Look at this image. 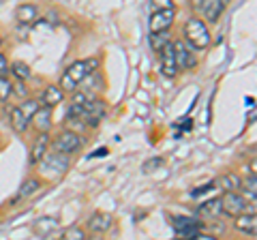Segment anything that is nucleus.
Returning a JSON list of instances; mask_svg holds the SVG:
<instances>
[{
	"mask_svg": "<svg viewBox=\"0 0 257 240\" xmlns=\"http://www.w3.org/2000/svg\"><path fill=\"white\" fill-rule=\"evenodd\" d=\"M253 103H255V99H253V97H246V107H248V105L253 107Z\"/></svg>",
	"mask_w": 257,
	"mask_h": 240,
	"instance_id": "obj_35",
	"label": "nucleus"
},
{
	"mask_svg": "<svg viewBox=\"0 0 257 240\" xmlns=\"http://www.w3.org/2000/svg\"><path fill=\"white\" fill-rule=\"evenodd\" d=\"M7 73H9V62H7V58L0 54V75H7Z\"/></svg>",
	"mask_w": 257,
	"mask_h": 240,
	"instance_id": "obj_32",
	"label": "nucleus"
},
{
	"mask_svg": "<svg viewBox=\"0 0 257 240\" xmlns=\"http://www.w3.org/2000/svg\"><path fill=\"white\" fill-rule=\"evenodd\" d=\"M15 18H18L22 26H30V24H35L39 20V7L32 3H24L15 9Z\"/></svg>",
	"mask_w": 257,
	"mask_h": 240,
	"instance_id": "obj_14",
	"label": "nucleus"
},
{
	"mask_svg": "<svg viewBox=\"0 0 257 240\" xmlns=\"http://www.w3.org/2000/svg\"><path fill=\"white\" fill-rule=\"evenodd\" d=\"M11 71H13V75L18 77L20 82H24V79H28V77H30V67L26 65V62H22V60L13 62V65H11Z\"/></svg>",
	"mask_w": 257,
	"mask_h": 240,
	"instance_id": "obj_25",
	"label": "nucleus"
},
{
	"mask_svg": "<svg viewBox=\"0 0 257 240\" xmlns=\"http://www.w3.org/2000/svg\"><path fill=\"white\" fill-rule=\"evenodd\" d=\"M13 92H18L20 97H26V94H28V90L24 88V84H13Z\"/></svg>",
	"mask_w": 257,
	"mask_h": 240,
	"instance_id": "obj_33",
	"label": "nucleus"
},
{
	"mask_svg": "<svg viewBox=\"0 0 257 240\" xmlns=\"http://www.w3.org/2000/svg\"><path fill=\"white\" fill-rule=\"evenodd\" d=\"M30 125H35V129L39 133H50L52 129V107H39L35 111V116H32Z\"/></svg>",
	"mask_w": 257,
	"mask_h": 240,
	"instance_id": "obj_13",
	"label": "nucleus"
},
{
	"mask_svg": "<svg viewBox=\"0 0 257 240\" xmlns=\"http://www.w3.org/2000/svg\"><path fill=\"white\" fill-rule=\"evenodd\" d=\"M165 165V161L161 157H152V159H148L146 163H144V172H155V170H159V167H163Z\"/></svg>",
	"mask_w": 257,
	"mask_h": 240,
	"instance_id": "obj_29",
	"label": "nucleus"
},
{
	"mask_svg": "<svg viewBox=\"0 0 257 240\" xmlns=\"http://www.w3.org/2000/svg\"><path fill=\"white\" fill-rule=\"evenodd\" d=\"M236 221H234V225H236V229H240V231H244V234H248L251 238H255L257 236V217H255V210H251V212H240V214H236L234 217Z\"/></svg>",
	"mask_w": 257,
	"mask_h": 240,
	"instance_id": "obj_10",
	"label": "nucleus"
},
{
	"mask_svg": "<svg viewBox=\"0 0 257 240\" xmlns=\"http://www.w3.org/2000/svg\"><path fill=\"white\" fill-rule=\"evenodd\" d=\"M114 225V219L107 212H94L90 219H88V229L92 234H105V231Z\"/></svg>",
	"mask_w": 257,
	"mask_h": 240,
	"instance_id": "obj_12",
	"label": "nucleus"
},
{
	"mask_svg": "<svg viewBox=\"0 0 257 240\" xmlns=\"http://www.w3.org/2000/svg\"><path fill=\"white\" fill-rule=\"evenodd\" d=\"M174 229H176V234H180L184 238H195L204 229V223L197 219H189V217H176Z\"/></svg>",
	"mask_w": 257,
	"mask_h": 240,
	"instance_id": "obj_9",
	"label": "nucleus"
},
{
	"mask_svg": "<svg viewBox=\"0 0 257 240\" xmlns=\"http://www.w3.org/2000/svg\"><path fill=\"white\" fill-rule=\"evenodd\" d=\"M82 146H84V140L79 138L75 131H62V133L56 135L54 142H52V148L56 150V153H62V155H67V157L77 153Z\"/></svg>",
	"mask_w": 257,
	"mask_h": 240,
	"instance_id": "obj_4",
	"label": "nucleus"
},
{
	"mask_svg": "<svg viewBox=\"0 0 257 240\" xmlns=\"http://www.w3.org/2000/svg\"><path fill=\"white\" fill-rule=\"evenodd\" d=\"M11 127H13V131H18V133H24L30 127V123L26 120V116L22 114V109H20V105L18 107H11Z\"/></svg>",
	"mask_w": 257,
	"mask_h": 240,
	"instance_id": "obj_19",
	"label": "nucleus"
},
{
	"mask_svg": "<svg viewBox=\"0 0 257 240\" xmlns=\"http://www.w3.org/2000/svg\"><path fill=\"white\" fill-rule=\"evenodd\" d=\"M47 146H50V135H47V133H39V138L35 140V144H32V150H30V163L32 165L39 163L47 155Z\"/></svg>",
	"mask_w": 257,
	"mask_h": 240,
	"instance_id": "obj_16",
	"label": "nucleus"
},
{
	"mask_svg": "<svg viewBox=\"0 0 257 240\" xmlns=\"http://www.w3.org/2000/svg\"><path fill=\"white\" fill-rule=\"evenodd\" d=\"M150 7L152 9H170V7H174V0H150Z\"/></svg>",
	"mask_w": 257,
	"mask_h": 240,
	"instance_id": "obj_30",
	"label": "nucleus"
},
{
	"mask_svg": "<svg viewBox=\"0 0 257 240\" xmlns=\"http://www.w3.org/2000/svg\"><path fill=\"white\" fill-rule=\"evenodd\" d=\"M41 101H43L45 107H56V105H60V103L64 101V90H62L60 86L50 84V86H47L45 90H43Z\"/></svg>",
	"mask_w": 257,
	"mask_h": 240,
	"instance_id": "obj_17",
	"label": "nucleus"
},
{
	"mask_svg": "<svg viewBox=\"0 0 257 240\" xmlns=\"http://www.w3.org/2000/svg\"><path fill=\"white\" fill-rule=\"evenodd\" d=\"M161 73H163L165 77H176L178 75V67H176V60H174L172 41L161 50Z\"/></svg>",
	"mask_w": 257,
	"mask_h": 240,
	"instance_id": "obj_11",
	"label": "nucleus"
},
{
	"mask_svg": "<svg viewBox=\"0 0 257 240\" xmlns=\"http://www.w3.org/2000/svg\"><path fill=\"white\" fill-rule=\"evenodd\" d=\"M41 189V182H39L37 178H30V180H26L22 185V189H20V193H18V197L15 199H22V197H30L32 193H37V191Z\"/></svg>",
	"mask_w": 257,
	"mask_h": 240,
	"instance_id": "obj_24",
	"label": "nucleus"
},
{
	"mask_svg": "<svg viewBox=\"0 0 257 240\" xmlns=\"http://www.w3.org/2000/svg\"><path fill=\"white\" fill-rule=\"evenodd\" d=\"M174 20H176L174 7H170V9H157V11H152V15H150L148 28H150V33H163V30L172 28Z\"/></svg>",
	"mask_w": 257,
	"mask_h": 240,
	"instance_id": "obj_7",
	"label": "nucleus"
},
{
	"mask_svg": "<svg viewBox=\"0 0 257 240\" xmlns=\"http://www.w3.org/2000/svg\"><path fill=\"white\" fill-rule=\"evenodd\" d=\"M32 229H35V234H39V236H50L58 229V223H56V219H39Z\"/></svg>",
	"mask_w": 257,
	"mask_h": 240,
	"instance_id": "obj_20",
	"label": "nucleus"
},
{
	"mask_svg": "<svg viewBox=\"0 0 257 240\" xmlns=\"http://www.w3.org/2000/svg\"><path fill=\"white\" fill-rule=\"evenodd\" d=\"M184 39L189 41V45L193 50H206L208 45L212 43V37L208 33V26L202 18H191L184 24Z\"/></svg>",
	"mask_w": 257,
	"mask_h": 240,
	"instance_id": "obj_3",
	"label": "nucleus"
},
{
	"mask_svg": "<svg viewBox=\"0 0 257 240\" xmlns=\"http://www.w3.org/2000/svg\"><path fill=\"white\" fill-rule=\"evenodd\" d=\"M20 109H22V114L26 116V120L30 123L32 116H35V111L39 109V101H35V99H26V101H24L22 105H20Z\"/></svg>",
	"mask_w": 257,
	"mask_h": 240,
	"instance_id": "obj_26",
	"label": "nucleus"
},
{
	"mask_svg": "<svg viewBox=\"0 0 257 240\" xmlns=\"http://www.w3.org/2000/svg\"><path fill=\"white\" fill-rule=\"evenodd\" d=\"M69 118H79L84 120L88 127H96L101 123V118L105 116V103L101 99H86L84 103H73V105L69 107Z\"/></svg>",
	"mask_w": 257,
	"mask_h": 240,
	"instance_id": "obj_2",
	"label": "nucleus"
},
{
	"mask_svg": "<svg viewBox=\"0 0 257 240\" xmlns=\"http://www.w3.org/2000/svg\"><path fill=\"white\" fill-rule=\"evenodd\" d=\"M39 163H43L45 167H50V172H56V174H64V172H67V167H69L67 155L56 153V150H54V155H45Z\"/></svg>",
	"mask_w": 257,
	"mask_h": 240,
	"instance_id": "obj_15",
	"label": "nucleus"
},
{
	"mask_svg": "<svg viewBox=\"0 0 257 240\" xmlns=\"http://www.w3.org/2000/svg\"><path fill=\"white\" fill-rule=\"evenodd\" d=\"M246 210H248V202L240 191H225V195L221 197V212H225L227 217H236V214Z\"/></svg>",
	"mask_w": 257,
	"mask_h": 240,
	"instance_id": "obj_5",
	"label": "nucleus"
},
{
	"mask_svg": "<svg viewBox=\"0 0 257 240\" xmlns=\"http://www.w3.org/2000/svg\"><path fill=\"white\" fill-rule=\"evenodd\" d=\"M96 67H99V60H96V58H86V60L73 62V65L67 67V71L62 73L60 88L64 92H75L77 86L82 84L84 79L92 73V71H96Z\"/></svg>",
	"mask_w": 257,
	"mask_h": 240,
	"instance_id": "obj_1",
	"label": "nucleus"
},
{
	"mask_svg": "<svg viewBox=\"0 0 257 240\" xmlns=\"http://www.w3.org/2000/svg\"><path fill=\"white\" fill-rule=\"evenodd\" d=\"M214 187H216V182H208V185L199 187V189H193V191H191V195H193V197H199V195L208 193V191H210V189H214Z\"/></svg>",
	"mask_w": 257,
	"mask_h": 240,
	"instance_id": "obj_31",
	"label": "nucleus"
},
{
	"mask_svg": "<svg viewBox=\"0 0 257 240\" xmlns=\"http://www.w3.org/2000/svg\"><path fill=\"white\" fill-rule=\"evenodd\" d=\"M64 240H86V231L82 227H67L62 231Z\"/></svg>",
	"mask_w": 257,
	"mask_h": 240,
	"instance_id": "obj_28",
	"label": "nucleus"
},
{
	"mask_svg": "<svg viewBox=\"0 0 257 240\" xmlns=\"http://www.w3.org/2000/svg\"><path fill=\"white\" fill-rule=\"evenodd\" d=\"M240 191H244V197H251V202L255 204V191H257L255 172H251V176L246 180H240Z\"/></svg>",
	"mask_w": 257,
	"mask_h": 240,
	"instance_id": "obj_23",
	"label": "nucleus"
},
{
	"mask_svg": "<svg viewBox=\"0 0 257 240\" xmlns=\"http://www.w3.org/2000/svg\"><path fill=\"white\" fill-rule=\"evenodd\" d=\"M13 94V84L7 75H0V101H7Z\"/></svg>",
	"mask_w": 257,
	"mask_h": 240,
	"instance_id": "obj_27",
	"label": "nucleus"
},
{
	"mask_svg": "<svg viewBox=\"0 0 257 240\" xmlns=\"http://www.w3.org/2000/svg\"><path fill=\"white\" fill-rule=\"evenodd\" d=\"M148 43H150V50L161 52L167 43H170V33H167V30H163V33H150L148 35Z\"/></svg>",
	"mask_w": 257,
	"mask_h": 240,
	"instance_id": "obj_21",
	"label": "nucleus"
},
{
	"mask_svg": "<svg viewBox=\"0 0 257 240\" xmlns=\"http://www.w3.org/2000/svg\"><path fill=\"white\" fill-rule=\"evenodd\" d=\"M216 185L223 191H240V176L238 174H223Z\"/></svg>",
	"mask_w": 257,
	"mask_h": 240,
	"instance_id": "obj_22",
	"label": "nucleus"
},
{
	"mask_svg": "<svg viewBox=\"0 0 257 240\" xmlns=\"http://www.w3.org/2000/svg\"><path fill=\"white\" fill-rule=\"evenodd\" d=\"M172 47H174V60H176V67H178V71L180 69H193V67H197L195 54H193V50H189L187 43L174 41Z\"/></svg>",
	"mask_w": 257,
	"mask_h": 240,
	"instance_id": "obj_8",
	"label": "nucleus"
},
{
	"mask_svg": "<svg viewBox=\"0 0 257 240\" xmlns=\"http://www.w3.org/2000/svg\"><path fill=\"white\" fill-rule=\"evenodd\" d=\"M107 155V148H99V150H96V153L92 155V157H105Z\"/></svg>",
	"mask_w": 257,
	"mask_h": 240,
	"instance_id": "obj_34",
	"label": "nucleus"
},
{
	"mask_svg": "<svg viewBox=\"0 0 257 240\" xmlns=\"http://www.w3.org/2000/svg\"><path fill=\"white\" fill-rule=\"evenodd\" d=\"M227 5H229V0H197L199 15H202V20L208 24H214L219 20L223 11L227 9Z\"/></svg>",
	"mask_w": 257,
	"mask_h": 240,
	"instance_id": "obj_6",
	"label": "nucleus"
},
{
	"mask_svg": "<svg viewBox=\"0 0 257 240\" xmlns=\"http://www.w3.org/2000/svg\"><path fill=\"white\" fill-rule=\"evenodd\" d=\"M0 45H3V39H0Z\"/></svg>",
	"mask_w": 257,
	"mask_h": 240,
	"instance_id": "obj_36",
	"label": "nucleus"
},
{
	"mask_svg": "<svg viewBox=\"0 0 257 240\" xmlns=\"http://www.w3.org/2000/svg\"><path fill=\"white\" fill-rule=\"evenodd\" d=\"M197 214L202 219H216L221 214V199H208L197 208Z\"/></svg>",
	"mask_w": 257,
	"mask_h": 240,
	"instance_id": "obj_18",
	"label": "nucleus"
}]
</instances>
